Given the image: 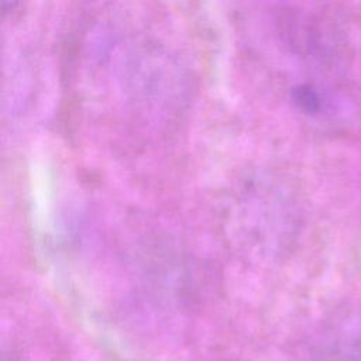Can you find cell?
I'll return each mask as SVG.
<instances>
[{
	"label": "cell",
	"mask_w": 361,
	"mask_h": 361,
	"mask_svg": "<svg viewBox=\"0 0 361 361\" xmlns=\"http://www.w3.org/2000/svg\"><path fill=\"white\" fill-rule=\"evenodd\" d=\"M295 102L299 104L302 110L306 113H319L323 107V99L322 96L312 89L310 86H300L295 90Z\"/></svg>",
	"instance_id": "6da1fadb"
},
{
	"label": "cell",
	"mask_w": 361,
	"mask_h": 361,
	"mask_svg": "<svg viewBox=\"0 0 361 361\" xmlns=\"http://www.w3.org/2000/svg\"><path fill=\"white\" fill-rule=\"evenodd\" d=\"M21 0H1V6H3V13H11L14 11L18 6H20Z\"/></svg>",
	"instance_id": "7a4b0ae2"
}]
</instances>
